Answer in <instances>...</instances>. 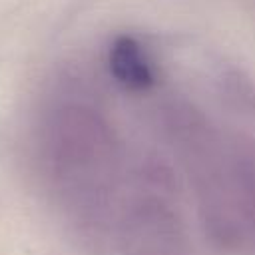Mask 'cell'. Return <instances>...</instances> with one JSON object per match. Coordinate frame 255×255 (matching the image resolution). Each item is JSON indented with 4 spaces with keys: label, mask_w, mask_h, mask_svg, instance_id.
<instances>
[{
    "label": "cell",
    "mask_w": 255,
    "mask_h": 255,
    "mask_svg": "<svg viewBox=\"0 0 255 255\" xmlns=\"http://www.w3.org/2000/svg\"><path fill=\"white\" fill-rule=\"evenodd\" d=\"M110 70L129 90H145L153 82V68L143 46L129 36H122L112 44Z\"/></svg>",
    "instance_id": "6da1fadb"
}]
</instances>
